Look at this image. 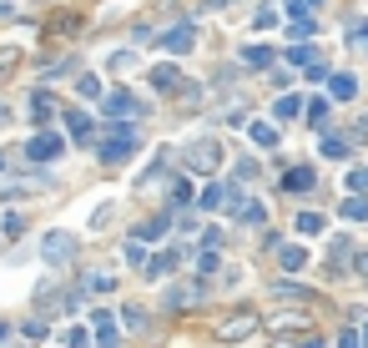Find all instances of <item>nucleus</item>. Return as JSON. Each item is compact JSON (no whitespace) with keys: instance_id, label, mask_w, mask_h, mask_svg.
Masks as SVG:
<instances>
[{"instance_id":"nucleus-1","label":"nucleus","mask_w":368,"mask_h":348,"mask_svg":"<svg viewBox=\"0 0 368 348\" xmlns=\"http://www.w3.org/2000/svg\"><path fill=\"white\" fill-rule=\"evenodd\" d=\"M136 147H141L136 127H126V122H121V127H112V132H107V142H101L96 152H101V162H126Z\"/></svg>"},{"instance_id":"nucleus-2","label":"nucleus","mask_w":368,"mask_h":348,"mask_svg":"<svg viewBox=\"0 0 368 348\" xmlns=\"http://www.w3.org/2000/svg\"><path fill=\"white\" fill-rule=\"evenodd\" d=\"M182 157H187V167H197V172H217V167H222V142H217V137L192 142Z\"/></svg>"},{"instance_id":"nucleus-3","label":"nucleus","mask_w":368,"mask_h":348,"mask_svg":"<svg viewBox=\"0 0 368 348\" xmlns=\"http://www.w3.org/2000/svg\"><path fill=\"white\" fill-rule=\"evenodd\" d=\"M71 253H76V238H71V232H45V238H40V258L45 263H71Z\"/></svg>"},{"instance_id":"nucleus-4","label":"nucleus","mask_w":368,"mask_h":348,"mask_svg":"<svg viewBox=\"0 0 368 348\" xmlns=\"http://www.w3.org/2000/svg\"><path fill=\"white\" fill-rule=\"evenodd\" d=\"M61 152H66V142H61L56 132H40V137L26 142V157H31V162H56Z\"/></svg>"},{"instance_id":"nucleus-5","label":"nucleus","mask_w":368,"mask_h":348,"mask_svg":"<svg viewBox=\"0 0 368 348\" xmlns=\"http://www.w3.org/2000/svg\"><path fill=\"white\" fill-rule=\"evenodd\" d=\"M247 333H257V313H232L227 323H217V338H227V343H237Z\"/></svg>"},{"instance_id":"nucleus-6","label":"nucleus","mask_w":368,"mask_h":348,"mask_svg":"<svg viewBox=\"0 0 368 348\" xmlns=\"http://www.w3.org/2000/svg\"><path fill=\"white\" fill-rule=\"evenodd\" d=\"M101 111L107 116H141V101L131 91H112V96H101Z\"/></svg>"},{"instance_id":"nucleus-7","label":"nucleus","mask_w":368,"mask_h":348,"mask_svg":"<svg viewBox=\"0 0 368 348\" xmlns=\"http://www.w3.org/2000/svg\"><path fill=\"white\" fill-rule=\"evenodd\" d=\"M202 207H207V212H217V207H237V187H232V182H212V187L202 192Z\"/></svg>"},{"instance_id":"nucleus-8","label":"nucleus","mask_w":368,"mask_h":348,"mask_svg":"<svg viewBox=\"0 0 368 348\" xmlns=\"http://www.w3.org/2000/svg\"><path fill=\"white\" fill-rule=\"evenodd\" d=\"M283 187H288V192H313V187H318V172H313L308 162H298V167H288Z\"/></svg>"},{"instance_id":"nucleus-9","label":"nucleus","mask_w":368,"mask_h":348,"mask_svg":"<svg viewBox=\"0 0 368 348\" xmlns=\"http://www.w3.org/2000/svg\"><path fill=\"white\" fill-rule=\"evenodd\" d=\"M358 96V76L353 71H333L328 76V101H353Z\"/></svg>"},{"instance_id":"nucleus-10","label":"nucleus","mask_w":368,"mask_h":348,"mask_svg":"<svg viewBox=\"0 0 368 348\" xmlns=\"http://www.w3.org/2000/svg\"><path fill=\"white\" fill-rule=\"evenodd\" d=\"M192 41H197L192 21H182V26H172V31L162 36V46H167V51H177V56H187V51H192Z\"/></svg>"},{"instance_id":"nucleus-11","label":"nucleus","mask_w":368,"mask_h":348,"mask_svg":"<svg viewBox=\"0 0 368 348\" xmlns=\"http://www.w3.org/2000/svg\"><path fill=\"white\" fill-rule=\"evenodd\" d=\"M247 142H252V147H262V152H273L283 137H278V127H268V122H247Z\"/></svg>"},{"instance_id":"nucleus-12","label":"nucleus","mask_w":368,"mask_h":348,"mask_svg":"<svg viewBox=\"0 0 368 348\" xmlns=\"http://www.w3.org/2000/svg\"><path fill=\"white\" fill-rule=\"evenodd\" d=\"M273 46H242V66H252V71H268L273 66Z\"/></svg>"},{"instance_id":"nucleus-13","label":"nucleus","mask_w":368,"mask_h":348,"mask_svg":"<svg viewBox=\"0 0 368 348\" xmlns=\"http://www.w3.org/2000/svg\"><path fill=\"white\" fill-rule=\"evenodd\" d=\"M91 328H96V343H101V348H117V343H121V338H117L112 313H96V318H91Z\"/></svg>"},{"instance_id":"nucleus-14","label":"nucleus","mask_w":368,"mask_h":348,"mask_svg":"<svg viewBox=\"0 0 368 348\" xmlns=\"http://www.w3.org/2000/svg\"><path fill=\"white\" fill-rule=\"evenodd\" d=\"M278 258H283V268H288V273L308 268V248H303V243H283V248H278Z\"/></svg>"},{"instance_id":"nucleus-15","label":"nucleus","mask_w":368,"mask_h":348,"mask_svg":"<svg viewBox=\"0 0 368 348\" xmlns=\"http://www.w3.org/2000/svg\"><path fill=\"white\" fill-rule=\"evenodd\" d=\"M177 258H182V253H177V248H167V253H156V258H151V263H146V278H167V273H172V268H177Z\"/></svg>"},{"instance_id":"nucleus-16","label":"nucleus","mask_w":368,"mask_h":348,"mask_svg":"<svg viewBox=\"0 0 368 348\" xmlns=\"http://www.w3.org/2000/svg\"><path fill=\"white\" fill-rule=\"evenodd\" d=\"M288 61L293 66H313V61H318V46H313V41H293L288 46Z\"/></svg>"},{"instance_id":"nucleus-17","label":"nucleus","mask_w":368,"mask_h":348,"mask_svg":"<svg viewBox=\"0 0 368 348\" xmlns=\"http://www.w3.org/2000/svg\"><path fill=\"white\" fill-rule=\"evenodd\" d=\"M151 86H156V91H177V86H182V71H177V66H156V71H151Z\"/></svg>"},{"instance_id":"nucleus-18","label":"nucleus","mask_w":368,"mask_h":348,"mask_svg":"<svg viewBox=\"0 0 368 348\" xmlns=\"http://www.w3.org/2000/svg\"><path fill=\"white\" fill-rule=\"evenodd\" d=\"M66 132H71L76 142H91V116H86V111H66Z\"/></svg>"},{"instance_id":"nucleus-19","label":"nucleus","mask_w":368,"mask_h":348,"mask_svg":"<svg viewBox=\"0 0 368 348\" xmlns=\"http://www.w3.org/2000/svg\"><path fill=\"white\" fill-rule=\"evenodd\" d=\"M348 152H353L348 132H328V137H323V157H348Z\"/></svg>"},{"instance_id":"nucleus-20","label":"nucleus","mask_w":368,"mask_h":348,"mask_svg":"<svg viewBox=\"0 0 368 348\" xmlns=\"http://www.w3.org/2000/svg\"><path fill=\"white\" fill-rule=\"evenodd\" d=\"M278 122H298V116H303V96H278Z\"/></svg>"},{"instance_id":"nucleus-21","label":"nucleus","mask_w":368,"mask_h":348,"mask_svg":"<svg viewBox=\"0 0 368 348\" xmlns=\"http://www.w3.org/2000/svg\"><path fill=\"white\" fill-rule=\"evenodd\" d=\"M162 232H167V217H146L131 238H136V243H151V238H162Z\"/></svg>"},{"instance_id":"nucleus-22","label":"nucleus","mask_w":368,"mask_h":348,"mask_svg":"<svg viewBox=\"0 0 368 348\" xmlns=\"http://www.w3.org/2000/svg\"><path fill=\"white\" fill-rule=\"evenodd\" d=\"M328 106H333L328 96H318V101H308V106H303V116H308V127H323V122H328Z\"/></svg>"},{"instance_id":"nucleus-23","label":"nucleus","mask_w":368,"mask_h":348,"mask_svg":"<svg viewBox=\"0 0 368 348\" xmlns=\"http://www.w3.org/2000/svg\"><path fill=\"white\" fill-rule=\"evenodd\" d=\"M338 217H348V222H368V197H348V202L338 207Z\"/></svg>"},{"instance_id":"nucleus-24","label":"nucleus","mask_w":368,"mask_h":348,"mask_svg":"<svg viewBox=\"0 0 368 348\" xmlns=\"http://www.w3.org/2000/svg\"><path fill=\"white\" fill-rule=\"evenodd\" d=\"M50 111H56L50 91H36V96H31V116H36V122H50Z\"/></svg>"},{"instance_id":"nucleus-25","label":"nucleus","mask_w":368,"mask_h":348,"mask_svg":"<svg viewBox=\"0 0 368 348\" xmlns=\"http://www.w3.org/2000/svg\"><path fill=\"white\" fill-rule=\"evenodd\" d=\"M348 46L368 56V21H353V26H348Z\"/></svg>"},{"instance_id":"nucleus-26","label":"nucleus","mask_w":368,"mask_h":348,"mask_svg":"<svg viewBox=\"0 0 368 348\" xmlns=\"http://www.w3.org/2000/svg\"><path fill=\"white\" fill-rule=\"evenodd\" d=\"M237 217L242 222H268V207L262 202H237Z\"/></svg>"},{"instance_id":"nucleus-27","label":"nucleus","mask_w":368,"mask_h":348,"mask_svg":"<svg viewBox=\"0 0 368 348\" xmlns=\"http://www.w3.org/2000/svg\"><path fill=\"white\" fill-rule=\"evenodd\" d=\"M298 232H308V238L323 232V212H298Z\"/></svg>"},{"instance_id":"nucleus-28","label":"nucleus","mask_w":368,"mask_h":348,"mask_svg":"<svg viewBox=\"0 0 368 348\" xmlns=\"http://www.w3.org/2000/svg\"><path fill=\"white\" fill-rule=\"evenodd\" d=\"M252 26H257V31H273V26H278V11H273V6H262V11L252 16Z\"/></svg>"},{"instance_id":"nucleus-29","label":"nucleus","mask_w":368,"mask_h":348,"mask_svg":"<svg viewBox=\"0 0 368 348\" xmlns=\"http://www.w3.org/2000/svg\"><path fill=\"white\" fill-rule=\"evenodd\" d=\"M0 227H6V238H21V232H26V217H21V212H6V222H0Z\"/></svg>"},{"instance_id":"nucleus-30","label":"nucleus","mask_w":368,"mask_h":348,"mask_svg":"<svg viewBox=\"0 0 368 348\" xmlns=\"http://www.w3.org/2000/svg\"><path fill=\"white\" fill-rule=\"evenodd\" d=\"M172 202H177V207H182V202H192V182H187V177H177V182H172Z\"/></svg>"},{"instance_id":"nucleus-31","label":"nucleus","mask_w":368,"mask_h":348,"mask_svg":"<svg viewBox=\"0 0 368 348\" xmlns=\"http://www.w3.org/2000/svg\"><path fill=\"white\" fill-rule=\"evenodd\" d=\"M126 263H131V268H146V248H141V243H136V238H131V243H126Z\"/></svg>"},{"instance_id":"nucleus-32","label":"nucleus","mask_w":368,"mask_h":348,"mask_svg":"<svg viewBox=\"0 0 368 348\" xmlns=\"http://www.w3.org/2000/svg\"><path fill=\"white\" fill-rule=\"evenodd\" d=\"M121 323H126V328H136V333H141V328H146V313H141V308H121Z\"/></svg>"},{"instance_id":"nucleus-33","label":"nucleus","mask_w":368,"mask_h":348,"mask_svg":"<svg viewBox=\"0 0 368 348\" xmlns=\"http://www.w3.org/2000/svg\"><path fill=\"white\" fill-rule=\"evenodd\" d=\"M348 187H353V197H363V192H368V172L353 167V172H348Z\"/></svg>"},{"instance_id":"nucleus-34","label":"nucleus","mask_w":368,"mask_h":348,"mask_svg":"<svg viewBox=\"0 0 368 348\" xmlns=\"http://www.w3.org/2000/svg\"><path fill=\"white\" fill-rule=\"evenodd\" d=\"M76 86H81V96H91V101H96V96H101V76H81V81H76Z\"/></svg>"},{"instance_id":"nucleus-35","label":"nucleus","mask_w":368,"mask_h":348,"mask_svg":"<svg viewBox=\"0 0 368 348\" xmlns=\"http://www.w3.org/2000/svg\"><path fill=\"white\" fill-rule=\"evenodd\" d=\"M86 343H91L86 328H66V348H86Z\"/></svg>"},{"instance_id":"nucleus-36","label":"nucleus","mask_w":368,"mask_h":348,"mask_svg":"<svg viewBox=\"0 0 368 348\" xmlns=\"http://www.w3.org/2000/svg\"><path fill=\"white\" fill-rule=\"evenodd\" d=\"M278 298H313L308 288H293V283H278Z\"/></svg>"},{"instance_id":"nucleus-37","label":"nucleus","mask_w":368,"mask_h":348,"mask_svg":"<svg viewBox=\"0 0 368 348\" xmlns=\"http://www.w3.org/2000/svg\"><path fill=\"white\" fill-rule=\"evenodd\" d=\"M21 333H26V338H31V343H40V338H45V323H26V328H21Z\"/></svg>"},{"instance_id":"nucleus-38","label":"nucleus","mask_w":368,"mask_h":348,"mask_svg":"<svg viewBox=\"0 0 368 348\" xmlns=\"http://www.w3.org/2000/svg\"><path fill=\"white\" fill-rule=\"evenodd\" d=\"M338 348H358V333H338Z\"/></svg>"},{"instance_id":"nucleus-39","label":"nucleus","mask_w":368,"mask_h":348,"mask_svg":"<svg viewBox=\"0 0 368 348\" xmlns=\"http://www.w3.org/2000/svg\"><path fill=\"white\" fill-rule=\"evenodd\" d=\"M353 268H358L363 278H368V253H358V263H353Z\"/></svg>"},{"instance_id":"nucleus-40","label":"nucleus","mask_w":368,"mask_h":348,"mask_svg":"<svg viewBox=\"0 0 368 348\" xmlns=\"http://www.w3.org/2000/svg\"><path fill=\"white\" fill-rule=\"evenodd\" d=\"M358 348H368V323H363V333H358Z\"/></svg>"},{"instance_id":"nucleus-41","label":"nucleus","mask_w":368,"mask_h":348,"mask_svg":"<svg viewBox=\"0 0 368 348\" xmlns=\"http://www.w3.org/2000/svg\"><path fill=\"white\" fill-rule=\"evenodd\" d=\"M6 16H11V0H0V21H6Z\"/></svg>"},{"instance_id":"nucleus-42","label":"nucleus","mask_w":368,"mask_h":348,"mask_svg":"<svg viewBox=\"0 0 368 348\" xmlns=\"http://www.w3.org/2000/svg\"><path fill=\"white\" fill-rule=\"evenodd\" d=\"M6 333H11V323H0V338H6Z\"/></svg>"},{"instance_id":"nucleus-43","label":"nucleus","mask_w":368,"mask_h":348,"mask_svg":"<svg viewBox=\"0 0 368 348\" xmlns=\"http://www.w3.org/2000/svg\"><path fill=\"white\" fill-rule=\"evenodd\" d=\"M0 122H6V106H0Z\"/></svg>"},{"instance_id":"nucleus-44","label":"nucleus","mask_w":368,"mask_h":348,"mask_svg":"<svg viewBox=\"0 0 368 348\" xmlns=\"http://www.w3.org/2000/svg\"><path fill=\"white\" fill-rule=\"evenodd\" d=\"M308 6H313V0H308Z\"/></svg>"}]
</instances>
